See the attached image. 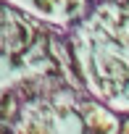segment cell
I'll return each mask as SVG.
<instances>
[{
    "label": "cell",
    "mask_w": 129,
    "mask_h": 134,
    "mask_svg": "<svg viewBox=\"0 0 129 134\" xmlns=\"http://www.w3.org/2000/svg\"><path fill=\"white\" fill-rule=\"evenodd\" d=\"M105 71H108V76L116 82V92L124 90V87L129 84V69H126V63H124V60L108 58V60H105Z\"/></svg>",
    "instance_id": "cell-1"
},
{
    "label": "cell",
    "mask_w": 129,
    "mask_h": 134,
    "mask_svg": "<svg viewBox=\"0 0 129 134\" xmlns=\"http://www.w3.org/2000/svg\"><path fill=\"white\" fill-rule=\"evenodd\" d=\"M13 110H16V97H13V95H6L3 103H0V116H3V118H11Z\"/></svg>",
    "instance_id": "cell-2"
},
{
    "label": "cell",
    "mask_w": 129,
    "mask_h": 134,
    "mask_svg": "<svg viewBox=\"0 0 129 134\" xmlns=\"http://www.w3.org/2000/svg\"><path fill=\"white\" fill-rule=\"evenodd\" d=\"M13 32H16V34H13V45H11V47H13V50H21V47L29 42V32H26L24 26H16Z\"/></svg>",
    "instance_id": "cell-3"
},
{
    "label": "cell",
    "mask_w": 129,
    "mask_h": 134,
    "mask_svg": "<svg viewBox=\"0 0 129 134\" xmlns=\"http://www.w3.org/2000/svg\"><path fill=\"white\" fill-rule=\"evenodd\" d=\"M34 3H37V5H40V8H45V11H47V8H50V3H47V0H34Z\"/></svg>",
    "instance_id": "cell-4"
}]
</instances>
